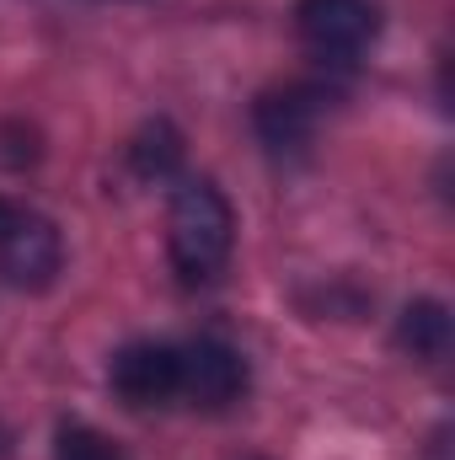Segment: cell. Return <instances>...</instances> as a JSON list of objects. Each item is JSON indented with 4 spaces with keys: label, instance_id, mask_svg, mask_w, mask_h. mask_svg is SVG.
<instances>
[{
    "label": "cell",
    "instance_id": "7",
    "mask_svg": "<svg viewBox=\"0 0 455 460\" xmlns=\"http://www.w3.org/2000/svg\"><path fill=\"white\" fill-rule=\"evenodd\" d=\"M397 348L424 358V364H440L451 353V311H445V300H413L397 316Z\"/></svg>",
    "mask_w": 455,
    "mask_h": 460
},
{
    "label": "cell",
    "instance_id": "1",
    "mask_svg": "<svg viewBox=\"0 0 455 460\" xmlns=\"http://www.w3.org/2000/svg\"><path fill=\"white\" fill-rule=\"evenodd\" d=\"M236 215L215 182H183L166 204V252L183 284H210L230 257Z\"/></svg>",
    "mask_w": 455,
    "mask_h": 460
},
{
    "label": "cell",
    "instance_id": "5",
    "mask_svg": "<svg viewBox=\"0 0 455 460\" xmlns=\"http://www.w3.org/2000/svg\"><path fill=\"white\" fill-rule=\"evenodd\" d=\"M118 402L129 407H166L177 396V348L166 343H129L108 369Z\"/></svg>",
    "mask_w": 455,
    "mask_h": 460
},
{
    "label": "cell",
    "instance_id": "3",
    "mask_svg": "<svg viewBox=\"0 0 455 460\" xmlns=\"http://www.w3.org/2000/svg\"><path fill=\"white\" fill-rule=\"evenodd\" d=\"M246 391V358L220 338H199V343L177 348V396H188L204 412H220Z\"/></svg>",
    "mask_w": 455,
    "mask_h": 460
},
{
    "label": "cell",
    "instance_id": "9",
    "mask_svg": "<svg viewBox=\"0 0 455 460\" xmlns=\"http://www.w3.org/2000/svg\"><path fill=\"white\" fill-rule=\"evenodd\" d=\"M54 460H123V450L92 423H65L54 439Z\"/></svg>",
    "mask_w": 455,
    "mask_h": 460
},
{
    "label": "cell",
    "instance_id": "4",
    "mask_svg": "<svg viewBox=\"0 0 455 460\" xmlns=\"http://www.w3.org/2000/svg\"><path fill=\"white\" fill-rule=\"evenodd\" d=\"M59 262H65V241H59V230L49 226L43 215L22 209V220L0 235V273L16 289H49Z\"/></svg>",
    "mask_w": 455,
    "mask_h": 460
},
{
    "label": "cell",
    "instance_id": "10",
    "mask_svg": "<svg viewBox=\"0 0 455 460\" xmlns=\"http://www.w3.org/2000/svg\"><path fill=\"white\" fill-rule=\"evenodd\" d=\"M16 220H22V209H16L11 199H0V235H5V230L16 226Z\"/></svg>",
    "mask_w": 455,
    "mask_h": 460
},
{
    "label": "cell",
    "instance_id": "6",
    "mask_svg": "<svg viewBox=\"0 0 455 460\" xmlns=\"http://www.w3.org/2000/svg\"><path fill=\"white\" fill-rule=\"evenodd\" d=\"M317 118H322V92L311 86H290V92H268L257 97L252 123H257V139L273 150V155H300L317 134Z\"/></svg>",
    "mask_w": 455,
    "mask_h": 460
},
{
    "label": "cell",
    "instance_id": "2",
    "mask_svg": "<svg viewBox=\"0 0 455 460\" xmlns=\"http://www.w3.org/2000/svg\"><path fill=\"white\" fill-rule=\"evenodd\" d=\"M295 27L306 38L311 54L322 59H353L375 43L380 32V11L370 0H300L295 5Z\"/></svg>",
    "mask_w": 455,
    "mask_h": 460
},
{
    "label": "cell",
    "instance_id": "8",
    "mask_svg": "<svg viewBox=\"0 0 455 460\" xmlns=\"http://www.w3.org/2000/svg\"><path fill=\"white\" fill-rule=\"evenodd\" d=\"M129 166H134V177H145V182L172 177V172L183 166V134H177L166 118L145 123V128L134 134V145H129Z\"/></svg>",
    "mask_w": 455,
    "mask_h": 460
}]
</instances>
